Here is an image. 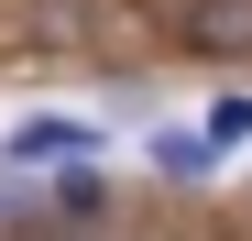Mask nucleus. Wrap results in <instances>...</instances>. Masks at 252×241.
<instances>
[{
    "instance_id": "1",
    "label": "nucleus",
    "mask_w": 252,
    "mask_h": 241,
    "mask_svg": "<svg viewBox=\"0 0 252 241\" xmlns=\"http://www.w3.org/2000/svg\"><path fill=\"white\" fill-rule=\"evenodd\" d=\"M88 153H99V132H88V120H22V132H11V176L22 165H88Z\"/></svg>"
},
{
    "instance_id": "2",
    "label": "nucleus",
    "mask_w": 252,
    "mask_h": 241,
    "mask_svg": "<svg viewBox=\"0 0 252 241\" xmlns=\"http://www.w3.org/2000/svg\"><path fill=\"white\" fill-rule=\"evenodd\" d=\"M176 33H187L197 55H252V0H187Z\"/></svg>"
},
{
    "instance_id": "5",
    "label": "nucleus",
    "mask_w": 252,
    "mask_h": 241,
    "mask_svg": "<svg viewBox=\"0 0 252 241\" xmlns=\"http://www.w3.org/2000/svg\"><path fill=\"white\" fill-rule=\"evenodd\" d=\"M230 143H252V99H220V110H208V153H230Z\"/></svg>"
},
{
    "instance_id": "4",
    "label": "nucleus",
    "mask_w": 252,
    "mask_h": 241,
    "mask_svg": "<svg viewBox=\"0 0 252 241\" xmlns=\"http://www.w3.org/2000/svg\"><path fill=\"white\" fill-rule=\"evenodd\" d=\"M154 165H164V176H187V186H197L208 165H220V153H208V132H154Z\"/></svg>"
},
{
    "instance_id": "3",
    "label": "nucleus",
    "mask_w": 252,
    "mask_h": 241,
    "mask_svg": "<svg viewBox=\"0 0 252 241\" xmlns=\"http://www.w3.org/2000/svg\"><path fill=\"white\" fill-rule=\"evenodd\" d=\"M88 33H99L88 0H33V11H22V44H88Z\"/></svg>"
}]
</instances>
